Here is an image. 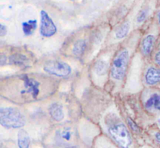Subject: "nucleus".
Segmentation results:
<instances>
[{"instance_id": "20e7f679", "label": "nucleus", "mask_w": 160, "mask_h": 148, "mask_svg": "<svg viewBox=\"0 0 160 148\" xmlns=\"http://www.w3.org/2000/svg\"><path fill=\"white\" fill-rule=\"evenodd\" d=\"M109 133L121 148H129L132 144L131 134L123 123L114 122L109 126Z\"/></svg>"}, {"instance_id": "f8f14e48", "label": "nucleus", "mask_w": 160, "mask_h": 148, "mask_svg": "<svg viewBox=\"0 0 160 148\" xmlns=\"http://www.w3.org/2000/svg\"><path fill=\"white\" fill-rule=\"evenodd\" d=\"M48 114L53 120L56 122L62 121L64 118V112L62 104L59 103H52L48 107Z\"/></svg>"}, {"instance_id": "39448f33", "label": "nucleus", "mask_w": 160, "mask_h": 148, "mask_svg": "<svg viewBox=\"0 0 160 148\" xmlns=\"http://www.w3.org/2000/svg\"><path fill=\"white\" fill-rule=\"evenodd\" d=\"M43 70L49 76L67 77L72 73V68L68 63L59 60H49L43 64Z\"/></svg>"}, {"instance_id": "423d86ee", "label": "nucleus", "mask_w": 160, "mask_h": 148, "mask_svg": "<svg viewBox=\"0 0 160 148\" xmlns=\"http://www.w3.org/2000/svg\"><path fill=\"white\" fill-rule=\"evenodd\" d=\"M40 34L43 37H51L57 32V27L48 12L42 10L40 12Z\"/></svg>"}, {"instance_id": "f257e3e1", "label": "nucleus", "mask_w": 160, "mask_h": 148, "mask_svg": "<svg viewBox=\"0 0 160 148\" xmlns=\"http://www.w3.org/2000/svg\"><path fill=\"white\" fill-rule=\"evenodd\" d=\"M58 81L47 76L19 74L2 79L0 93L2 98L17 104L40 101L55 93Z\"/></svg>"}, {"instance_id": "f3484780", "label": "nucleus", "mask_w": 160, "mask_h": 148, "mask_svg": "<svg viewBox=\"0 0 160 148\" xmlns=\"http://www.w3.org/2000/svg\"><path fill=\"white\" fill-rule=\"evenodd\" d=\"M61 138L66 141H70L72 138V132L69 129H64L61 132Z\"/></svg>"}, {"instance_id": "1a4fd4ad", "label": "nucleus", "mask_w": 160, "mask_h": 148, "mask_svg": "<svg viewBox=\"0 0 160 148\" xmlns=\"http://www.w3.org/2000/svg\"><path fill=\"white\" fill-rule=\"evenodd\" d=\"M156 42V39L154 35L148 34L147 36H145L141 44V51H142V54L145 56L149 55L154 49Z\"/></svg>"}, {"instance_id": "dca6fc26", "label": "nucleus", "mask_w": 160, "mask_h": 148, "mask_svg": "<svg viewBox=\"0 0 160 148\" xmlns=\"http://www.w3.org/2000/svg\"><path fill=\"white\" fill-rule=\"evenodd\" d=\"M94 69H95V73L98 76H104L106 73V71H107V64H106V62L105 61L99 60L98 62H97L95 63Z\"/></svg>"}, {"instance_id": "9d476101", "label": "nucleus", "mask_w": 160, "mask_h": 148, "mask_svg": "<svg viewBox=\"0 0 160 148\" xmlns=\"http://www.w3.org/2000/svg\"><path fill=\"white\" fill-rule=\"evenodd\" d=\"M145 107L148 112H160V93H152L145 101Z\"/></svg>"}, {"instance_id": "6e6552de", "label": "nucleus", "mask_w": 160, "mask_h": 148, "mask_svg": "<svg viewBox=\"0 0 160 148\" xmlns=\"http://www.w3.org/2000/svg\"><path fill=\"white\" fill-rule=\"evenodd\" d=\"M88 49V41L85 39H77L71 47V52L74 57L81 58Z\"/></svg>"}, {"instance_id": "7ed1b4c3", "label": "nucleus", "mask_w": 160, "mask_h": 148, "mask_svg": "<svg viewBox=\"0 0 160 148\" xmlns=\"http://www.w3.org/2000/svg\"><path fill=\"white\" fill-rule=\"evenodd\" d=\"M130 53L127 48H122L113 58L110 66V76L116 80H122L128 71Z\"/></svg>"}, {"instance_id": "6ab92c4d", "label": "nucleus", "mask_w": 160, "mask_h": 148, "mask_svg": "<svg viewBox=\"0 0 160 148\" xmlns=\"http://www.w3.org/2000/svg\"><path fill=\"white\" fill-rule=\"evenodd\" d=\"M128 126H130V128H131V130H132L133 132H139V131H140L139 127L138 126V125L136 124V123L134 122L132 119H131V118H128Z\"/></svg>"}, {"instance_id": "b1692460", "label": "nucleus", "mask_w": 160, "mask_h": 148, "mask_svg": "<svg viewBox=\"0 0 160 148\" xmlns=\"http://www.w3.org/2000/svg\"><path fill=\"white\" fill-rule=\"evenodd\" d=\"M159 126H160V118H159Z\"/></svg>"}, {"instance_id": "0eeeda50", "label": "nucleus", "mask_w": 160, "mask_h": 148, "mask_svg": "<svg viewBox=\"0 0 160 148\" xmlns=\"http://www.w3.org/2000/svg\"><path fill=\"white\" fill-rule=\"evenodd\" d=\"M9 63L10 65H16L18 67H26L29 65L31 62V59H29L27 55L20 52V51H17L9 56Z\"/></svg>"}, {"instance_id": "aec40b11", "label": "nucleus", "mask_w": 160, "mask_h": 148, "mask_svg": "<svg viewBox=\"0 0 160 148\" xmlns=\"http://www.w3.org/2000/svg\"><path fill=\"white\" fill-rule=\"evenodd\" d=\"M154 62H156V65L160 66V44H159V46H158L156 53H155Z\"/></svg>"}, {"instance_id": "a211bd4d", "label": "nucleus", "mask_w": 160, "mask_h": 148, "mask_svg": "<svg viewBox=\"0 0 160 148\" xmlns=\"http://www.w3.org/2000/svg\"><path fill=\"white\" fill-rule=\"evenodd\" d=\"M147 15H148V10H146V9L140 11L137 17V21L138 23H142L146 19Z\"/></svg>"}, {"instance_id": "f03ea898", "label": "nucleus", "mask_w": 160, "mask_h": 148, "mask_svg": "<svg viewBox=\"0 0 160 148\" xmlns=\"http://www.w3.org/2000/svg\"><path fill=\"white\" fill-rule=\"evenodd\" d=\"M0 124L6 129H20L26 124V118L20 109L15 107L0 108Z\"/></svg>"}, {"instance_id": "4468645a", "label": "nucleus", "mask_w": 160, "mask_h": 148, "mask_svg": "<svg viewBox=\"0 0 160 148\" xmlns=\"http://www.w3.org/2000/svg\"><path fill=\"white\" fill-rule=\"evenodd\" d=\"M38 22L36 20H30L22 23V31L25 36H30L34 34L37 29Z\"/></svg>"}, {"instance_id": "2eb2a0df", "label": "nucleus", "mask_w": 160, "mask_h": 148, "mask_svg": "<svg viewBox=\"0 0 160 148\" xmlns=\"http://www.w3.org/2000/svg\"><path fill=\"white\" fill-rule=\"evenodd\" d=\"M130 23L126 22L123 23L120 26H119L115 33V36L117 39H122L126 37L130 31Z\"/></svg>"}, {"instance_id": "5701e85b", "label": "nucleus", "mask_w": 160, "mask_h": 148, "mask_svg": "<svg viewBox=\"0 0 160 148\" xmlns=\"http://www.w3.org/2000/svg\"><path fill=\"white\" fill-rule=\"evenodd\" d=\"M157 19H158V23H159V27H160V11H159L157 13Z\"/></svg>"}, {"instance_id": "412c9836", "label": "nucleus", "mask_w": 160, "mask_h": 148, "mask_svg": "<svg viewBox=\"0 0 160 148\" xmlns=\"http://www.w3.org/2000/svg\"><path fill=\"white\" fill-rule=\"evenodd\" d=\"M6 34H7V28H6V26L4 24L1 23L0 24V36L4 37Z\"/></svg>"}, {"instance_id": "ddd939ff", "label": "nucleus", "mask_w": 160, "mask_h": 148, "mask_svg": "<svg viewBox=\"0 0 160 148\" xmlns=\"http://www.w3.org/2000/svg\"><path fill=\"white\" fill-rule=\"evenodd\" d=\"M31 138L29 134L24 129H20L17 133V146L19 148H29Z\"/></svg>"}, {"instance_id": "9b49d317", "label": "nucleus", "mask_w": 160, "mask_h": 148, "mask_svg": "<svg viewBox=\"0 0 160 148\" xmlns=\"http://www.w3.org/2000/svg\"><path fill=\"white\" fill-rule=\"evenodd\" d=\"M145 81L149 86H154L160 83V69L154 66L148 68L145 73Z\"/></svg>"}, {"instance_id": "4be33fe9", "label": "nucleus", "mask_w": 160, "mask_h": 148, "mask_svg": "<svg viewBox=\"0 0 160 148\" xmlns=\"http://www.w3.org/2000/svg\"><path fill=\"white\" fill-rule=\"evenodd\" d=\"M155 137H156V140H157L158 143L160 144V132H156V135H155Z\"/></svg>"}]
</instances>
